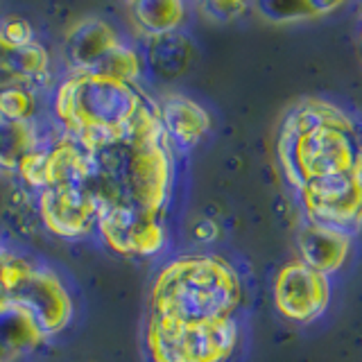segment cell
I'll return each instance as SVG.
<instances>
[{"label":"cell","instance_id":"cell-9","mask_svg":"<svg viewBox=\"0 0 362 362\" xmlns=\"http://www.w3.org/2000/svg\"><path fill=\"white\" fill-rule=\"evenodd\" d=\"M0 79L41 88L50 79V54L39 41L21 48L0 43Z\"/></svg>","mask_w":362,"mask_h":362},{"label":"cell","instance_id":"cell-5","mask_svg":"<svg viewBox=\"0 0 362 362\" xmlns=\"http://www.w3.org/2000/svg\"><path fill=\"white\" fill-rule=\"evenodd\" d=\"M154 109L136 82L98 73H68L52 95L59 132L90 152L132 134Z\"/></svg>","mask_w":362,"mask_h":362},{"label":"cell","instance_id":"cell-4","mask_svg":"<svg viewBox=\"0 0 362 362\" xmlns=\"http://www.w3.org/2000/svg\"><path fill=\"white\" fill-rule=\"evenodd\" d=\"M75 317V299L59 272L0 240V337L37 349Z\"/></svg>","mask_w":362,"mask_h":362},{"label":"cell","instance_id":"cell-2","mask_svg":"<svg viewBox=\"0 0 362 362\" xmlns=\"http://www.w3.org/2000/svg\"><path fill=\"white\" fill-rule=\"evenodd\" d=\"M90 156V186L100 202V224L124 220L165 222V206L173 190V154L158 107L132 134L93 150Z\"/></svg>","mask_w":362,"mask_h":362},{"label":"cell","instance_id":"cell-13","mask_svg":"<svg viewBox=\"0 0 362 362\" xmlns=\"http://www.w3.org/2000/svg\"><path fill=\"white\" fill-rule=\"evenodd\" d=\"M186 7L179 3H136L132 5L134 23L145 37H163L173 34L184 21Z\"/></svg>","mask_w":362,"mask_h":362},{"label":"cell","instance_id":"cell-1","mask_svg":"<svg viewBox=\"0 0 362 362\" xmlns=\"http://www.w3.org/2000/svg\"><path fill=\"white\" fill-rule=\"evenodd\" d=\"M281 161L313 224L346 233L362 220V147L337 109L313 102L281 132Z\"/></svg>","mask_w":362,"mask_h":362},{"label":"cell","instance_id":"cell-6","mask_svg":"<svg viewBox=\"0 0 362 362\" xmlns=\"http://www.w3.org/2000/svg\"><path fill=\"white\" fill-rule=\"evenodd\" d=\"M66 59L71 73H98L136 82L141 59L109 21L88 16L75 23L66 39Z\"/></svg>","mask_w":362,"mask_h":362},{"label":"cell","instance_id":"cell-7","mask_svg":"<svg viewBox=\"0 0 362 362\" xmlns=\"http://www.w3.org/2000/svg\"><path fill=\"white\" fill-rule=\"evenodd\" d=\"M90 177L59 179L39 190V215L50 233L66 240H84L98 233L100 202Z\"/></svg>","mask_w":362,"mask_h":362},{"label":"cell","instance_id":"cell-3","mask_svg":"<svg viewBox=\"0 0 362 362\" xmlns=\"http://www.w3.org/2000/svg\"><path fill=\"white\" fill-rule=\"evenodd\" d=\"M240 281L226 260L188 254L170 260L152 283L145 331L186 333L235 326Z\"/></svg>","mask_w":362,"mask_h":362},{"label":"cell","instance_id":"cell-8","mask_svg":"<svg viewBox=\"0 0 362 362\" xmlns=\"http://www.w3.org/2000/svg\"><path fill=\"white\" fill-rule=\"evenodd\" d=\"M328 286L322 272L305 263L290 265L281 272L276 283V303L281 313L297 322H310L326 305Z\"/></svg>","mask_w":362,"mask_h":362},{"label":"cell","instance_id":"cell-10","mask_svg":"<svg viewBox=\"0 0 362 362\" xmlns=\"http://www.w3.org/2000/svg\"><path fill=\"white\" fill-rule=\"evenodd\" d=\"M158 118H161L163 132L170 143L179 147H190L199 141V136L206 132L209 118L195 102L188 98L173 95L158 107Z\"/></svg>","mask_w":362,"mask_h":362},{"label":"cell","instance_id":"cell-14","mask_svg":"<svg viewBox=\"0 0 362 362\" xmlns=\"http://www.w3.org/2000/svg\"><path fill=\"white\" fill-rule=\"evenodd\" d=\"M0 118L14 124L37 122L39 118V90L0 79Z\"/></svg>","mask_w":362,"mask_h":362},{"label":"cell","instance_id":"cell-11","mask_svg":"<svg viewBox=\"0 0 362 362\" xmlns=\"http://www.w3.org/2000/svg\"><path fill=\"white\" fill-rule=\"evenodd\" d=\"M346 233L326 229V226L313 224V233L301 238V249L305 254V265H310L313 269L331 272L342 263L344 252H346Z\"/></svg>","mask_w":362,"mask_h":362},{"label":"cell","instance_id":"cell-12","mask_svg":"<svg viewBox=\"0 0 362 362\" xmlns=\"http://www.w3.org/2000/svg\"><path fill=\"white\" fill-rule=\"evenodd\" d=\"M43 136L37 127V122L14 124L0 118V170L16 173L21 158L34 147L41 145Z\"/></svg>","mask_w":362,"mask_h":362}]
</instances>
